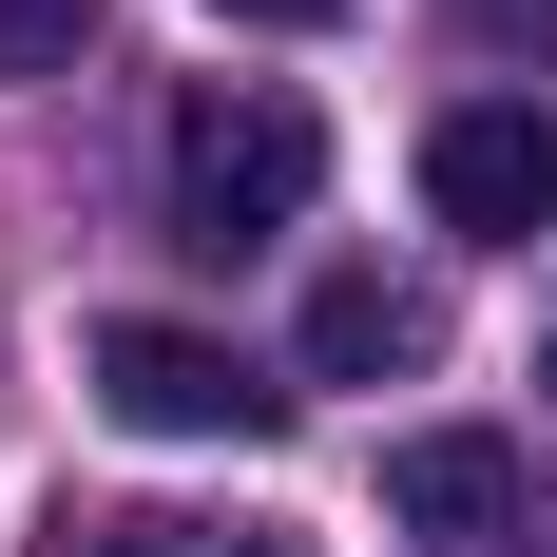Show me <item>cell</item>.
I'll list each match as a JSON object with an SVG mask.
<instances>
[{
    "mask_svg": "<svg viewBox=\"0 0 557 557\" xmlns=\"http://www.w3.org/2000/svg\"><path fill=\"white\" fill-rule=\"evenodd\" d=\"M327 193V115L270 97V77H212V97H173V250H250Z\"/></svg>",
    "mask_w": 557,
    "mask_h": 557,
    "instance_id": "cell-1",
    "label": "cell"
},
{
    "mask_svg": "<svg viewBox=\"0 0 557 557\" xmlns=\"http://www.w3.org/2000/svg\"><path fill=\"white\" fill-rule=\"evenodd\" d=\"M97 404L135 423V443H250V423H270V385H250L212 327H154V308L97 327Z\"/></svg>",
    "mask_w": 557,
    "mask_h": 557,
    "instance_id": "cell-2",
    "label": "cell"
},
{
    "mask_svg": "<svg viewBox=\"0 0 557 557\" xmlns=\"http://www.w3.org/2000/svg\"><path fill=\"white\" fill-rule=\"evenodd\" d=\"M423 212H443L461 250H519V231L557 212V135H539L519 97H461L443 135H423Z\"/></svg>",
    "mask_w": 557,
    "mask_h": 557,
    "instance_id": "cell-3",
    "label": "cell"
},
{
    "mask_svg": "<svg viewBox=\"0 0 557 557\" xmlns=\"http://www.w3.org/2000/svg\"><path fill=\"white\" fill-rule=\"evenodd\" d=\"M385 539H423V557L519 539V443H481V423H423V443L385 461Z\"/></svg>",
    "mask_w": 557,
    "mask_h": 557,
    "instance_id": "cell-4",
    "label": "cell"
},
{
    "mask_svg": "<svg viewBox=\"0 0 557 557\" xmlns=\"http://www.w3.org/2000/svg\"><path fill=\"white\" fill-rule=\"evenodd\" d=\"M423 346H443V308H423L404 270H327L308 288V385H404Z\"/></svg>",
    "mask_w": 557,
    "mask_h": 557,
    "instance_id": "cell-5",
    "label": "cell"
},
{
    "mask_svg": "<svg viewBox=\"0 0 557 557\" xmlns=\"http://www.w3.org/2000/svg\"><path fill=\"white\" fill-rule=\"evenodd\" d=\"M77 20H97V0H0V58H58Z\"/></svg>",
    "mask_w": 557,
    "mask_h": 557,
    "instance_id": "cell-6",
    "label": "cell"
},
{
    "mask_svg": "<svg viewBox=\"0 0 557 557\" xmlns=\"http://www.w3.org/2000/svg\"><path fill=\"white\" fill-rule=\"evenodd\" d=\"M461 20H481V39H557V0H461Z\"/></svg>",
    "mask_w": 557,
    "mask_h": 557,
    "instance_id": "cell-7",
    "label": "cell"
},
{
    "mask_svg": "<svg viewBox=\"0 0 557 557\" xmlns=\"http://www.w3.org/2000/svg\"><path fill=\"white\" fill-rule=\"evenodd\" d=\"M212 20H346V0H212Z\"/></svg>",
    "mask_w": 557,
    "mask_h": 557,
    "instance_id": "cell-8",
    "label": "cell"
},
{
    "mask_svg": "<svg viewBox=\"0 0 557 557\" xmlns=\"http://www.w3.org/2000/svg\"><path fill=\"white\" fill-rule=\"evenodd\" d=\"M519 557H557V519H519Z\"/></svg>",
    "mask_w": 557,
    "mask_h": 557,
    "instance_id": "cell-9",
    "label": "cell"
},
{
    "mask_svg": "<svg viewBox=\"0 0 557 557\" xmlns=\"http://www.w3.org/2000/svg\"><path fill=\"white\" fill-rule=\"evenodd\" d=\"M539 366H557V327H539Z\"/></svg>",
    "mask_w": 557,
    "mask_h": 557,
    "instance_id": "cell-10",
    "label": "cell"
}]
</instances>
